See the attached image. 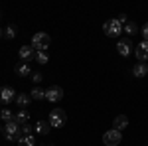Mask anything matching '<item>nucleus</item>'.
I'll return each instance as SVG.
<instances>
[{
    "label": "nucleus",
    "mask_w": 148,
    "mask_h": 146,
    "mask_svg": "<svg viewBox=\"0 0 148 146\" xmlns=\"http://www.w3.org/2000/svg\"><path fill=\"white\" fill-rule=\"evenodd\" d=\"M49 44H51V38L46 34V32H38V34L32 36V47L36 51H47L49 49Z\"/></svg>",
    "instance_id": "obj_1"
},
{
    "label": "nucleus",
    "mask_w": 148,
    "mask_h": 146,
    "mask_svg": "<svg viewBox=\"0 0 148 146\" xmlns=\"http://www.w3.org/2000/svg\"><path fill=\"white\" fill-rule=\"evenodd\" d=\"M4 136H6L8 142H18L22 138V126L16 123V121L6 123V126H4Z\"/></svg>",
    "instance_id": "obj_2"
},
{
    "label": "nucleus",
    "mask_w": 148,
    "mask_h": 146,
    "mask_svg": "<svg viewBox=\"0 0 148 146\" xmlns=\"http://www.w3.org/2000/svg\"><path fill=\"white\" fill-rule=\"evenodd\" d=\"M103 32L109 38H116V36L123 34V24L119 22L116 18H111V20H107V22L103 24Z\"/></svg>",
    "instance_id": "obj_3"
},
{
    "label": "nucleus",
    "mask_w": 148,
    "mask_h": 146,
    "mask_svg": "<svg viewBox=\"0 0 148 146\" xmlns=\"http://www.w3.org/2000/svg\"><path fill=\"white\" fill-rule=\"evenodd\" d=\"M65 121H67V114H65L63 109H53V111H49V121H47V123L51 124L53 128H61V126L65 124Z\"/></svg>",
    "instance_id": "obj_4"
},
{
    "label": "nucleus",
    "mask_w": 148,
    "mask_h": 146,
    "mask_svg": "<svg viewBox=\"0 0 148 146\" xmlns=\"http://www.w3.org/2000/svg\"><path fill=\"white\" fill-rule=\"evenodd\" d=\"M121 140H123V134L116 128H111V130H107L103 134V142L107 146H116V144H121Z\"/></svg>",
    "instance_id": "obj_5"
},
{
    "label": "nucleus",
    "mask_w": 148,
    "mask_h": 146,
    "mask_svg": "<svg viewBox=\"0 0 148 146\" xmlns=\"http://www.w3.org/2000/svg\"><path fill=\"white\" fill-rule=\"evenodd\" d=\"M61 99H63V89H61V87L51 85V87L46 91V101H49V103H59Z\"/></svg>",
    "instance_id": "obj_6"
},
{
    "label": "nucleus",
    "mask_w": 148,
    "mask_h": 146,
    "mask_svg": "<svg viewBox=\"0 0 148 146\" xmlns=\"http://www.w3.org/2000/svg\"><path fill=\"white\" fill-rule=\"evenodd\" d=\"M134 56H136V59L140 61V63L148 61V42L146 40H142V42L134 47Z\"/></svg>",
    "instance_id": "obj_7"
},
{
    "label": "nucleus",
    "mask_w": 148,
    "mask_h": 146,
    "mask_svg": "<svg viewBox=\"0 0 148 146\" xmlns=\"http://www.w3.org/2000/svg\"><path fill=\"white\" fill-rule=\"evenodd\" d=\"M116 51L123 57H128L132 53V42H130V40H119V42H116Z\"/></svg>",
    "instance_id": "obj_8"
},
{
    "label": "nucleus",
    "mask_w": 148,
    "mask_h": 146,
    "mask_svg": "<svg viewBox=\"0 0 148 146\" xmlns=\"http://www.w3.org/2000/svg\"><path fill=\"white\" fill-rule=\"evenodd\" d=\"M18 56H20V59H22L24 63H28V61L36 59V49L32 47V45H22L20 51H18Z\"/></svg>",
    "instance_id": "obj_9"
},
{
    "label": "nucleus",
    "mask_w": 148,
    "mask_h": 146,
    "mask_svg": "<svg viewBox=\"0 0 148 146\" xmlns=\"http://www.w3.org/2000/svg\"><path fill=\"white\" fill-rule=\"evenodd\" d=\"M16 101V91L12 89V87H0V105L2 103H12Z\"/></svg>",
    "instance_id": "obj_10"
},
{
    "label": "nucleus",
    "mask_w": 148,
    "mask_h": 146,
    "mask_svg": "<svg viewBox=\"0 0 148 146\" xmlns=\"http://www.w3.org/2000/svg\"><path fill=\"white\" fill-rule=\"evenodd\" d=\"M146 75H148V65L146 63H140V61H138L136 65H132V77L144 79Z\"/></svg>",
    "instance_id": "obj_11"
},
{
    "label": "nucleus",
    "mask_w": 148,
    "mask_h": 146,
    "mask_svg": "<svg viewBox=\"0 0 148 146\" xmlns=\"http://www.w3.org/2000/svg\"><path fill=\"white\" fill-rule=\"evenodd\" d=\"M49 130H51V124L47 123V121H38V123L34 124V132H36V134L46 136Z\"/></svg>",
    "instance_id": "obj_12"
},
{
    "label": "nucleus",
    "mask_w": 148,
    "mask_h": 146,
    "mask_svg": "<svg viewBox=\"0 0 148 146\" xmlns=\"http://www.w3.org/2000/svg\"><path fill=\"white\" fill-rule=\"evenodd\" d=\"M14 71H16V75H20V77H28V75H32V69H30V63H24V61H20V63H16V67H14Z\"/></svg>",
    "instance_id": "obj_13"
},
{
    "label": "nucleus",
    "mask_w": 148,
    "mask_h": 146,
    "mask_svg": "<svg viewBox=\"0 0 148 146\" xmlns=\"http://www.w3.org/2000/svg\"><path fill=\"white\" fill-rule=\"evenodd\" d=\"M113 126L116 128V130H125L126 126H128V117H126V114H119V117H114Z\"/></svg>",
    "instance_id": "obj_14"
},
{
    "label": "nucleus",
    "mask_w": 148,
    "mask_h": 146,
    "mask_svg": "<svg viewBox=\"0 0 148 146\" xmlns=\"http://www.w3.org/2000/svg\"><path fill=\"white\" fill-rule=\"evenodd\" d=\"M14 121H16V123L20 124V126H22V124H28V121H30V112L26 111V109L18 111V114L14 117Z\"/></svg>",
    "instance_id": "obj_15"
},
{
    "label": "nucleus",
    "mask_w": 148,
    "mask_h": 146,
    "mask_svg": "<svg viewBox=\"0 0 148 146\" xmlns=\"http://www.w3.org/2000/svg\"><path fill=\"white\" fill-rule=\"evenodd\" d=\"M30 101H32V97H30V95H26V93L16 95V103H18V107H20V109H26V107L30 105Z\"/></svg>",
    "instance_id": "obj_16"
},
{
    "label": "nucleus",
    "mask_w": 148,
    "mask_h": 146,
    "mask_svg": "<svg viewBox=\"0 0 148 146\" xmlns=\"http://www.w3.org/2000/svg\"><path fill=\"white\" fill-rule=\"evenodd\" d=\"M30 97H32L34 101H44V99H46V91L40 89V87H34V89L30 91Z\"/></svg>",
    "instance_id": "obj_17"
},
{
    "label": "nucleus",
    "mask_w": 148,
    "mask_h": 146,
    "mask_svg": "<svg viewBox=\"0 0 148 146\" xmlns=\"http://www.w3.org/2000/svg\"><path fill=\"white\" fill-rule=\"evenodd\" d=\"M18 146H36V136L34 134H26L18 140Z\"/></svg>",
    "instance_id": "obj_18"
},
{
    "label": "nucleus",
    "mask_w": 148,
    "mask_h": 146,
    "mask_svg": "<svg viewBox=\"0 0 148 146\" xmlns=\"http://www.w3.org/2000/svg\"><path fill=\"white\" fill-rule=\"evenodd\" d=\"M123 32L128 34V36H134V34H138V26L134 22H130V20H128V22L123 26Z\"/></svg>",
    "instance_id": "obj_19"
},
{
    "label": "nucleus",
    "mask_w": 148,
    "mask_h": 146,
    "mask_svg": "<svg viewBox=\"0 0 148 146\" xmlns=\"http://www.w3.org/2000/svg\"><path fill=\"white\" fill-rule=\"evenodd\" d=\"M4 38H6V40H14V38H16V26H14V24L6 26V30H4Z\"/></svg>",
    "instance_id": "obj_20"
},
{
    "label": "nucleus",
    "mask_w": 148,
    "mask_h": 146,
    "mask_svg": "<svg viewBox=\"0 0 148 146\" xmlns=\"http://www.w3.org/2000/svg\"><path fill=\"white\" fill-rule=\"evenodd\" d=\"M0 117H2V121H4V123L14 121V114H12V111H8V109H2V111H0Z\"/></svg>",
    "instance_id": "obj_21"
},
{
    "label": "nucleus",
    "mask_w": 148,
    "mask_h": 146,
    "mask_svg": "<svg viewBox=\"0 0 148 146\" xmlns=\"http://www.w3.org/2000/svg\"><path fill=\"white\" fill-rule=\"evenodd\" d=\"M47 59H49L47 51H36V61L38 63H47Z\"/></svg>",
    "instance_id": "obj_22"
},
{
    "label": "nucleus",
    "mask_w": 148,
    "mask_h": 146,
    "mask_svg": "<svg viewBox=\"0 0 148 146\" xmlns=\"http://www.w3.org/2000/svg\"><path fill=\"white\" fill-rule=\"evenodd\" d=\"M26 134H34V126L28 123V124H22V136H26Z\"/></svg>",
    "instance_id": "obj_23"
},
{
    "label": "nucleus",
    "mask_w": 148,
    "mask_h": 146,
    "mask_svg": "<svg viewBox=\"0 0 148 146\" xmlns=\"http://www.w3.org/2000/svg\"><path fill=\"white\" fill-rule=\"evenodd\" d=\"M32 81H34L36 87H38V83L42 81V73H32Z\"/></svg>",
    "instance_id": "obj_24"
},
{
    "label": "nucleus",
    "mask_w": 148,
    "mask_h": 146,
    "mask_svg": "<svg viewBox=\"0 0 148 146\" xmlns=\"http://www.w3.org/2000/svg\"><path fill=\"white\" fill-rule=\"evenodd\" d=\"M140 34H142V38H144V40L148 42V22L142 26V32H140Z\"/></svg>",
    "instance_id": "obj_25"
},
{
    "label": "nucleus",
    "mask_w": 148,
    "mask_h": 146,
    "mask_svg": "<svg viewBox=\"0 0 148 146\" xmlns=\"http://www.w3.org/2000/svg\"><path fill=\"white\" fill-rule=\"evenodd\" d=\"M116 20H119V22L123 24V26H125V24L128 22V18H126V14H119V16H116Z\"/></svg>",
    "instance_id": "obj_26"
},
{
    "label": "nucleus",
    "mask_w": 148,
    "mask_h": 146,
    "mask_svg": "<svg viewBox=\"0 0 148 146\" xmlns=\"http://www.w3.org/2000/svg\"><path fill=\"white\" fill-rule=\"evenodd\" d=\"M2 36H4V30H2V28H0V38H2Z\"/></svg>",
    "instance_id": "obj_27"
},
{
    "label": "nucleus",
    "mask_w": 148,
    "mask_h": 146,
    "mask_svg": "<svg viewBox=\"0 0 148 146\" xmlns=\"http://www.w3.org/2000/svg\"><path fill=\"white\" fill-rule=\"evenodd\" d=\"M0 134H2V126H0Z\"/></svg>",
    "instance_id": "obj_28"
},
{
    "label": "nucleus",
    "mask_w": 148,
    "mask_h": 146,
    "mask_svg": "<svg viewBox=\"0 0 148 146\" xmlns=\"http://www.w3.org/2000/svg\"><path fill=\"white\" fill-rule=\"evenodd\" d=\"M0 111H2V107H0Z\"/></svg>",
    "instance_id": "obj_29"
},
{
    "label": "nucleus",
    "mask_w": 148,
    "mask_h": 146,
    "mask_svg": "<svg viewBox=\"0 0 148 146\" xmlns=\"http://www.w3.org/2000/svg\"><path fill=\"white\" fill-rule=\"evenodd\" d=\"M47 146H49V144H47Z\"/></svg>",
    "instance_id": "obj_30"
}]
</instances>
